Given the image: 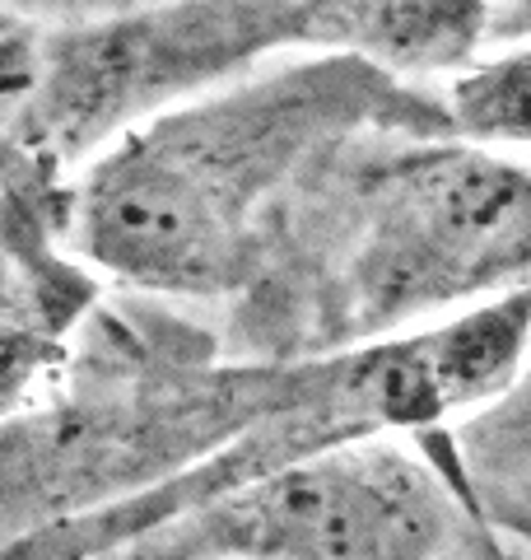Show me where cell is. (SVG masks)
I'll list each match as a JSON object with an SVG mask.
<instances>
[{
    "label": "cell",
    "instance_id": "cell-8",
    "mask_svg": "<svg viewBox=\"0 0 531 560\" xmlns=\"http://www.w3.org/2000/svg\"><path fill=\"white\" fill-rule=\"evenodd\" d=\"M452 131L471 140H512V145H531V47L512 51L504 61L475 66L471 75L457 80Z\"/></svg>",
    "mask_w": 531,
    "mask_h": 560
},
{
    "label": "cell",
    "instance_id": "cell-4",
    "mask_svg": "<svg viewBox=\"0 0 531 560\" xmlns=\"http://www.w3.org/2000/svg\"><path fill=\"white\" fill-rule=\"evenodd\" d=\"M531 280V164L485 140H424L354 187L335 271L298 355L438 323Z\"/></svg>",
    "mask_w": 531,
    "mask_h": 560
},
{
    "label": "cell",
    "instance_id": "cell-9",
    "mask_svg": "<svg viewBox=\"0 0 531 560\" xmlns=\"http://www.w3.org/2000/svg\"><path fill=\"white\" fill-rule=\"evenodd\" d=\"M462 458H471L475 477L518 481L531 477V360L489 407L475 411L462 434Z\"/></svg>",
    "mask_w": 531,
    "mask_h": 560
},
{
    "label": "cell",
    "instance_id": "cell-2",
    "mask_svg": "<svg viewBox=\"0 0 531 560\" xmlns=\"http://www.w3.org/2000/svg\"><path fill=\"white\" fill-rule=\"evenodd\" d=\"M527 360L531 280L411 331L290 355L280 407L228 448L145 495L14 537L10 547H0V560H113L150 537L158 523L266 471L294 467L341 444L378 440L387 430H424L457 411H481L508 393Z\"/></svg>",
    "mask_w": 531,
    "mask_h": 560
},
{
    "label": "cell",
    "instance_id": "cell-3",
    "mask_svg": "<svg viewBox=\"0 0 531 560\" xmlns=\"http://www.w3.org/2000/svg\"><path fill=\"white\" fill-rule=\"evenodd\" d=\"M103 337L61 401L0 420V547L182 477L285 397L290 355L215 360L117 323Z\"/></svg>",
    "mask_w": 531,
    "mask_h": 560
},
{
    "label": "cell",
    "instance_id": "cell-1",
    "mask_svg": "<svg viewBox=\"0 0 531 560\" xmlns=\"http://www.w3.org/2000/svg\"><path fill=\"white\" fill-rule=\"evenodd\" d=\"M452 131L442 108L359 57L205 90L121 131L70 183V253L135 290L210 300L247 285L266 224L298 173L359 127Z\"/></svg>",
    "mask_w": 531,
    "mask_h": 560
},
{
    "label": "cell",
    "instance_id": "cell-6",
    "mask_svg": "<svg viewBox=\"0 0 531 560\" xmlns=\"http://www.w3.org/2000/svg\"><path fill=\"white\" fill-rule=\"evenodd\" d=\"M290 43L359 57L387 75L467 66L485 33V0H280Z\"/></svg>",
    "mask_w": 531,
    "mask_h": 560
},
{
    "label": "cell",
    "instance_id": "cell-5",
    "mask_svg": "<svg viewBox=\"0 0 531 560\" xmlns=\"http://www.w3.org/2000/svg\"><path fill=\"white\" fill-rule=\"evenodd\" d=\"M457 500L397 444L359 440L158 523L135 560H448ZM117 560V556H113Z\"/></svg>",
    "mask_w": 531,
    "mask_h": 560
},
{
    "label": "cell",
    "instance_id": "cell-7",
    "mask_svg": "<svg viewBox=\"0 0 531 560\" xmlns=\"http://www.w3.org/2000/svg\"><path fill=\"white\" fill-rule=\"evenodd\" d=\"M94 300V280L51 243L0 234V420L20 411L33 383L66 355Z\"/></svg>",
    "mask_w": 531,
    "mask_h": 560
}]
</instances>
